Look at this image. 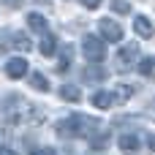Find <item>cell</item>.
Wrapping results in <instances>:
<instances>
[{"label": "cell", "mask_w": 155, "mask_h": 155, "mask_svg": "<svg viewBox=\"0 0 155 155\" xmlns=\"http://www.w3.org/2000/svg\"><path fill=\"white\" fill-rule=\"evenodd\" d=\"M54 131H57L60 139H76V136H90V139H93V136L101 131V125H98L95 120L84 117V114H71V117L60 120Z\"/></svg>", "instance_id": "cell-1"}, {"label": "cell", "mask_w": 155, "mask_h": 155, "mask_svg": "<svg viewBox=\"0 0 155 155\" xmlns=\"http://www.w3.org/2000/svg\"><path fill=\"white\" fill-rule=\"evenodd\" d=\"M82 54L93 63V65H101V60L106 57V46L98 35H84L82 38Z\"/></svg>", "instance_id": "cell-2"}, {"label": "cell", "mask_w": 155, "mask_h": 155, "mask_svg": "<svg viewBox=\"0 0 155 155\" xmlns=\"http://www.w3.org/2000/svg\"><path fill=\"white\" fill-rule=\"evenodd\" d=\"M98 33H101V41H112V44H120L123 41V25L117 19H98Z\"/></svg>", "instance_id": "cell-3"}, {"label": "cell", "mask_w": 155, "mask_h": 155, "mask_svg": "<svg viewBox=\"0 0 155 155\" xmlns=\"http://www.w3.org/2000/svg\"><path fill=\"white\" fill-rule=\"evenodd\" d=\"M134 60L139 63V44H125L120 49V54H117V68L120 71H128L134 65Z\"/></svg>", "instance_id": "cell-4"}, {"label": "cell", "mask_w": 155, "mask_h": 155, "mask_svg": "<svg viewBox=\"0 0 155 155\" xmlns=\"http://www.w3.org/2000/svg\"><path fill=\"white\" fill-rule=\"evenodd\" d=\"M25 74H27V60L25 57H11L5 63V76L8 79H22Z\"/></svg>", "instance_id": "cell-5"}, {"label": "cell", "mask_w": 155, "mask_h": 155, "mask_svg": "<svg viewBox=\"0 0 155 155\" xmlns=\"http://www.w3.org/2000/svg\"><path fill=\"white\" fill-rule=\"evenodd\" d=\"M90 104H93L95 109H112L117 101H114V93H106V90H95V93L90 95Z\"/></svg>", "instance_id": "cell-6"}, {"label": "cell", "mask_w": 155, "mask_h": 155, "mask_svg": "<svg viewBox=\"0 0 155 155\" xmlns=\"http://www.w3.org/2000/svg\"><path fill=\"white\" fill-rule=\"evenodd\" d=\"M134 30H136V35H139V38H153V35H155L153 19H150V16H144V14L134 19Z\"/></svg>", "instance_id": "cell-7"}, {"label": "cell", "mask_w": 155, "mask_h": 155, "mask_svg": "<svg viewBox=\"0 0 155 155\" xmlns=\"http://www.w3.org/2000/svg\"><path fill=\"white\" fill-rule=\"evenodd\" d=\"M120 150L125 155H136L142 150V139L134 136V134H123V136H120Z\"/></svg>", "instance_id": "cell-8"}, {"label": "cell", "mask_w": 155, "mask_h": 155, "mask_svg": "<svg viewBox=\"0 0 155 155\" xmlns=\"http://www.w3.org/2000/svg\"><path fill=\"white\" fill-rule=\"evenodd\" d=\"M71 57H74V46H71V44L60 46V54H57V63H54V68H57L60 74H65V71L71 68Z\"/></svg>", "instance_id": "cell-9"}, {"label": "cell", "mask_w": 155, "mask_h": 155, "mask_svg": "<svg viewBox=\"0 0 155 155\" xmlns=\"http://www.w3.org/2000/svg\"><path fill=\"white\" fill-rule=\"evenodd\" d=\"M38 49H41V54H44V57H52V54L57 52V38H54L52 33H44L41 44H38Z\"/></svg>", "instance_id": "cell-10"}, {"label": "cell", "mask_w": 155, "mask_h": 155, "mask_svg": "<svg viewBox=\"0 0 155 155\" xmlns=\"http://www.w3.org/2000/svg\"><path fill=\"white\" fill-rule=\"evenodd\" d=\"M60 98L68 101V104H79V101H82V90H79L76 84H63V87H60Z\"/></svg>", "instance_id": "cell-11"}, {"label": "cell", "mask_w": 155, "mask_h": 155, "mask_svg": "<svg viewBox=\"0 0 155 155\" xmlns=\"http://www.w3.org/2000/svg\"><path fill=\"white\" fill-rule=\"evenodd\" d=\"M11 46L14 49H19V52H30V38H27V33H22V30H16V33H11Z\"/></svg>", "instance_id": "cell-12"}, {"label": "cell", "mask_w": 155, "mask_h": 155, "mask_svg": "<svg viewBox=\"0 0 155 155\" xmlns=\"http://www.w3.org/2000/svg\"><path fill=\"white\" fill-rule=\"evenodd\" d=\"M106 147H109V131H101V134H95L90 139V150L93 153H104Z\"/></svg>", "instance_id": "cell-13"}, {"label": "cell", "mask_w": 155, "mask_h": 155, "mask_svg": "<svg viewBox=\"0 0 155 155\" xmlns=\"http://www.w3.org/2000/svg\"><path fill=\"white\" fill-rule=\"evenodd\" d=\"M27 27H30V30H35V33H46V19H44L41 14L30 11V14H27Z\"/></svg>", "instance_id": "cell-14"}, {"label": "cell", "mask_w": 155, "mask_h": 155, "mask_svg": "<svg viewBox=\"0 0 155 155\" xmlns=\"http://www.w3.org/2000/svg\"><path fill=\"white\" fill-rule=\"evenodd\" d=\"M30 84L38 90V93H49V82L44 74H30Z\"/></svg>", "instance_id": "cell-15"}, {"label": "cell", "mask_w": 155, "mask_h": 155, "mask_svg": "<svg viewBox=\"0 0 155 155\" xmlns=\"http://www.w3.org/2000/svg\"><path fill=\"white\" fill-rule=\"evenodd\" d=\"M139 71H142L144 76H153V74H155V57H144V60H139Z\"/></svg>", "instance_id": "cell-16"}, {"label": "cell", "mask_w": 155, "mask_h": 155, "mask_svg": "<svg viewBox=\"0 0 155 155\" xmlns=\"http://www.w3.org/2000/svg\"><path fill=\"white\" fill-rule=\"evenodd\" d=\"M104 76H106V74H104V68H101V65H90V68L84 71V79H87V82H93V79H98V82H101Z\"/></svg>", "instance_id": "cell-17"}, {"label": "cell", "mask_w": 155, "mask_h": 155, "mask_svg": "<svg viewBox=\"0 0 155 155\" xmlns=\"http://www.w3.org/2000/svg\"><path fill=\"white\" fill-rule=\"evenodd\" d=\"M131 95H134V87H131V84H125V87H117V90H114V101H117V104H120V101H128Z\"/></svg>", "instance_id": "cell-18"}, {"label": "cell", "mask_w": 155, "mask_h": 155, "mask_svg": "<svg viewBox=\"0 0 155 155\" xmlns=\"http://www.w3.org/2000/svg\"><path fill=\"white\" fill-rule=\"evenodd\" d=\"M112 11L114 14H128L131 11V3L128 0H112Z\"/></svg>", "instance_id": "cell-19"}, {"label": "cell", "mask_w": 155, "mask_h": 155, "mask_svg": "<svg viewBox=\"0 0 155 155\" xmlns=\"http://www.w3.org/2000/svg\"><path fill=\"white\" fill-rule=\"evenodd\" d=\"M101 3H104V0H82V5H84V8H90V11H93V8H98Z\"/></svg>", "instance_id": "cell-20"}, {"label": "cell", "mask_w": 155, "mask_h": 155, "mask_svg": "<svg viewBox=\"0 0 155 155\" xmlns=\"http://www.w3.org/2000/svg\"><path fill=\"white\" fill-rule=\"evenodd\" d=\"M33 155H57L52 147H41V150H33Z\"/></svg>", "instance_id": "cell-21"}, {"label": "cell", "mask_w": 155, "mask_h": 155, "mask_svg": "<svg viewBox=\"0 0 155 155\" xmlns=\"http://www.w3.org/2000/svg\"><path fill=\"white\" fill-rule=\"evenodd\" d=\"M0 155H16V153H14L8 144H0Z\"/></svg>", "instance_id": "cell-22"}, {"label": "cell", "mask_w": 155, "mask_h": 155, "mask_svg": "<svg viewBox=\"0 0 155 155\" xmlns=\"http://www.w3.org/2000/svg\"><path fill=\"white\" fill-rule=\"evenodd\" d=\"M0 3H5V5H11V8H19V5H22V0H0Z\"/></svg>", "instance_id": "cell-23"}, {"label": "cell", "mask_w": 155, "mask_h": 155, "mask_svg": "<svg viewBox=\"0 0 155 155\" xmlns=\"http://www.w3.org/2000/svg\"><path fill=\"white\" fill-rule=\"evenodd\" d=\"M147 144H150V150H155V136H150V139H147Z\"/></svg>", "instance_id": "cell-24"}]
</instances>
